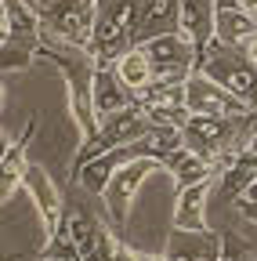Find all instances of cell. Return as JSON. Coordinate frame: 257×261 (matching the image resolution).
<instances>
[{
	"label": "cell",
	"mask_w": 257,
	"mask_h": 261,
	"mask_svg": "<svg viewBox=\"0 0 257 261\" xmlns=\"http://www.w3.org/2000/svg\"><path fill=\"white\" fill-rule=\"evenodd\" d=\"M239 200H257V167H253V178H250V185L243 189V196Z\"/></svg>",
	"instance_id": "cell-27"
},
{
	"label": "cell",
	"mask_w": 257,
	"mask_h": 261,
	"mask_svg": "<svg viewBox=\"0 0 257 261\" xmlns=\"http://www.w3.org/2000/svg\"><path fill=\"white\" fill-rule=\"evenodd\" d=\"M22 189H25L29 200H33V207H37V214H40V221H44V232H47V236L62 232V221H66V211H62V192H58L54 178L40 167V163L25 160Z\"/></svg>",
	"instance_id": "cell-8"
},
{
	"label": "cell",
	"mask_w": 257,
	"mask_h": 261,
	"mask_svg": "<svg viewBox=\"0 0 257 261\" xmlns=\"http://www.w3.org/2000/svg\"><path fill=\"white\" fill-rule=\"evenodd\" d=\"M217 8H236V0H214Z\"/></svg>",
	"instance_id": "cell-31"
},
{
	"label": "cell",
	"mask_w": 257,
	"mask_h": 261,
	"mask_svg": "<svg viewBox=\"0 0 257 261\" xmlns=\"http://www.w3.org/2000/svg\"><path fill=\"white\" fill-rule=\"evenodd\" d=\"M138 47L149 55L156 80L185 84V76L196 69V47L185 40V33H163V37L145 40V44H138Z\"/></svg>",
	"instance_id": "cell-7"
},
{
	"label": "cell",
	"mask_w": 257,
	"mask_h": 261,
	"mask_svg": "<svg viewBox=\"0 0 257 261\" xmlns=\"http://www.w3.org/2000/svg\"><path fill=\"white\" fill-rule=\"evenodd\" d=\"M22 138L15 142V149L8 152V160L0 163V203H8L15 189H22V174H25V156H22Z\"/></svg>",
	"instance_id": "cell-22"
},
{
	"label": "cell",
	"mask_w": 257,
	"mask_h": 261,
	"mask_svg": "<svg viewBox=\"0 0 257 261\" xmlns=\"http://www.w3.org/2000/svg\"><path fill=\"white\" fill-rule=\"evenodd\" d=\"M134 102L149 113L152 123H170V127H181L188 109H185V84H174V80H152L149 87H141L134 94Z\"/></svg>",
	"instance_id": "cell-9"
},
{
	"label": "cell",
	"mask_w": 257,
	"mask_h": 261,
	"mask_svg": "<svg viewBox=\"0 0 257 261\" xmlns=\"http://www.w3.org/2000/svg\"><path fill=\"white\" fill-rule=\"evenodd\" d=\"M196 69L221 84L229 94H236L250 113H257V62L250 58V51L210 40L196 58Z\"/></svg>",
	"instance_id": "cell-1"
},
{
	"label": "cell",
	"mask_w": 257,
	"mask_h": 261,
	"mask_svg": "<svg viewBox=\"0 0 257 261\" xmlns=\"http://www.w3.org/2000/svg\"><path fill=\"white\" fill-rule=\"evenodd\" d=\"M163 171V163L159 160H149V156H134V160H127L123 167L109 178L105 192H102V200H105V211H109V221L116 228L127 225V218H131V207H134V196L141 192V185Z\"/></svg>",
	"instance_id": "cell-4"
},
{
	"label": "cell",
	"mask_w": 257,
	"mask_h": 261,
	"mask_svg": "<svg viewBox=\"0 0 257 261\" xmlns=\"http://www.w3.org/2000/svg\"><path fill=\"white\" fill-rule=\"evenodd\" d=\"M236 8H239V11H243V15L257 25V0H236Z\"/></svg>",
	"instance_id": "cell-25"
},
{
	"label": "cell",
	"mask_w": 257,
	"mask_h": 261,
	"mask_svg": "<svg viewBox=\"0 0 257 261\" xmlns=\"http://www.w3.org/2000/svg\"><path fill=\"white\" fill-rule=\"evenodd\" d=\"M246 51H250V58H253V62H257V37H253V44H250V47H246Z\"/></svg>",
	"instance_id": "cell-32"
},
{
	"label": "cell",
	"mask_w": 257,
	"mask_h": 261,
	"mask_svg": "<svg viewBox=\"0 0 257 261\" xmlns=\"http://www.w3.org/2000/svg\"><path fill=\"white\" fill-rule=\"evenodd\" d=\"M62 232L73 240V247L80 250V261H83V254L94 247V240L102 232V221H94L87 211H73V214H66V221H62Z\"/></svg>",
	"instance_id": "cell-21"
},
{
	"label": "cell",
	"mask_w": 257,
	"mask_h": 261,
	"mask_svg": "<svg viewBox=\"0 0 257 261\" xmlns=\"http://www.w3.org/2000/svg\"><path fill=\"white\" fill-rule=\"evenodd\" d=\"M257 37V25L239 11V8H217V18H214V40L229 44V47H250Z\"/></svg>",
	"instance_id": "cell-17"
},
{
	"label": "cell",
	"mask_w": 257,
	"mask_h": 261,
	"mask_svg": "<svg viewBox=\"0 0 257 261\" xmlns=\"http://www.w3.org/2000/svg\"><path fill=\"white\" fill-rule=\"evenodd\" d=\"M91 102H94V116L105 120L127 106H134V91L127 87L116 73V65H102L94 62V84H91Z\"/></svg>",
	"instance_id": "cell-10"
},
{
	"label": "cell",
	"mask_w": 257,
	"mask_h": 261,
	"mask_svg": "<svg viewBox=\"0 0 257 261\" xmlns=\"http://www.w3.org/2000/svg\"><path fill=\"white\" fill-rule=\"evenodd\" d=\"M239 214L257 225V200H239Z\"/></svg>",
	"instance_id": "cell-24"
},
{
	"label": "cell",
	"mask_w": 257,
	"mask_h": 261,
	"mask_svg": "<svg viewBox=\"0 0 257 261\" xmlns=\"http://www.w3.org/2000/svg\"><path fill=\"white\" fill-rule=\"evenodd\" d=\"M185 109L192 116H224V120H243L250 116V109L239 102L236 94H229L221 84H214L210 76H203L199 69H192L185 76Z\"/></svg>",
	"instance_id": "cell-6"
},
{
	"label": "cell",
	"mask_w": 257,
	"mask_h": 261,
	"mask_svg": "<svg viewBox=\"0 0 257 261\" xmlns=\"http://www.w3.org/2000/svg\"><path fill=\"white\" fill-rule=\"evenodd\" d=\"M29 8L40 15L44 33L87 47L94 33V0H29Z\"/></svg>",
	"instance_id": "cell-3"
},
{
	"label": "cell",
	"mask_w": 257,
	"mask_h": 261,
	"mask_svg": "<svg viewBox=\"0 0 257 261\" xmlns=\"http://www.w3.org/2000/svg\"><path fill=\"white\" fill-rule=\"evenodd\" d=\"M0 106H4V84H0Z\"/></svg>",
	"instance_id": "cell-33"
},
{
	"label": "cell",
	"mask_w": 257,
	"mask_h": 261,
	"mask_svg": "<svg viewBox=\"0 0 257 261\" xmlns=\"http://www.w3.org/2000/svg\"><path fill=\"white\" fill-rule=\"evenodd\" d=\"M116 73H120V80H123L127 87H131L134 94L156 80V73H152V62H149V55H145L141 47H131L127 55H120V58H116Z\"/></svg>",
	"instance_id": "cell-20"
},
{
	"label": "cell",
	"mask_w": 257,
	"mask_h": 261,
	"mask_svg": "<svg viewBox=\"0 0 257 261\" xmlns=\"http://www.w3.org/2000/svg\"><path fill=\"white\" fill-rule=\"evenodd\" d=\"M11 149H15V142H11V138L4 135V130H0V163L8 160V152H11Z\"/></svg>",
	"instance_id": "cell-28"
},
{
	"label": "cell",
	"mask_w": 257,
	"mask_h": 261,
	"mask_svg": "<svg viewBox=\"0 0 257 261\" xmlns=\"http://www.w3.org/2000/svg\"><path fill=\"white\" fill-rule=\"evenodd\" d=\"M112 261H138V254L127 247V243H116V250H112Z\"/></svg>",
	"instance_id": "cell-26"
},
{
	"label": "cell",
	"mask_w": 257,
	"mask_h": 261,
	"mask_svg": "<svg viewBox=\"0 0 257 261\" xmlns=\"http://www.w3.org/2000/svg\"><path fill=\"white\" fill-rule=\"evenodd\" d=\"M163 167L170 171V178H174L178 189L210 181V178L217 174V163H214V160H207V156H199V152H192V149H185V145H178V149L163 160Z\"/></svg>",
	"instance_id": "cell-16"
},
{
	"label": "cell",
	"mask_w": 257,
	"mask_h": 261,
	"mask_svg": "<svg viewBox=\"0 0 257 261\" xmlns=\"http://www.w3.org/2000/svg\"><path fill=\"white\" fill-rule=\"evenodd\" d=\"M4 22H8V37L40 44V15L29 8V0H4Z\"/></svg>",
	"instance_id": "cell-18"
},
{
	"label": "cell",
	"mask_w": 257,
	"mask_h": 261,
	"mask_svg": "<svg viewBox=\"0 0 257 261\" xmlns=\"http://www.w3.org/2000/svg\"><path fill=\"white\" fill-rule=\"evenodd\" d=\"M210 192L214 178L199 185H185L174 196V211H170V228H185V232H203L207 228V207H210Z\"/></svg>",
	"instance_id": "cell-12"
},
{
	"label": "cell",
	"mask_w": 257,
	"mask_h": 261,
	"mask_svg": "<svg viewBox=\"0 0 257 261\" xmlns=\"http://www.w3.org/2000/svg\"><path fill=\"white\" fill-rule=\"evenodd\" d=\"M134 156H138V145H120V149L98 152V156L83 160L80 167H73V181H76V185H83V189H87V192H94V196H102V192H105V185H109V178L123 167L127 160H134Z\"/></svg>",
	"instance_id": "cell-11"
},
{
	"label": "cell",
	"mask_w": 257,
	"mask_h": 261,
	"mask_svg": "<svg viewBox=\"0 0 257 261\" xmlns=\"http://www.w3.org/2000/svg\"><path fill=\"white\" fill-rule=\"evenodd\" d=\"M178 22H181V0H141L134 22V47L163 37V33H178Z\"/></svg>",
	"instance_id": "cell-13"
},
{
	"label": "cell",
	"mask_w": 257,
	"mask_h": 261,
	"mask_svg": "<svg viewBox=\"0 0 257 261\" xmlns=\"http://www.w3.org/2000/svg\"><path fill=\"white\" fill-rule=\"evenodd\" d=\"M167 261H221V236L203 228V232H185L174 228L167 236Z\"/></svg>",
	"instance_id": "cell-14"
},
{
	"label": "cell",
	"mask_w": 257,
	"mask_h": 261,
	"mask_svg": "<svg viewBox=\"0 0 257 261\" xmlns=\"http://www.w3.org/2000/svg\"><path fill=\"white\" fill-rule=\"evenodd\" d=\"M44 261H66V257H44Z\"/></svg>",
	"instance_id": "cell-34"
},
{
	"label": "cell",
	"mask_w": 257,
	"mask_h": 261,
	"mask_svg": "<svg viewBox=\"0 0 257 261\" xmlns=\"http://www.w3.org/2000/svg\"><path fill=\"white\" fill-rule=\"evenodd\" d=\"M149 123L152 120H149V113L138 102L127 106V109H120V113H112V116H105V120H98V135L80 145L73 167H80L83 160L98 156V152H109V149H120V145H134L145 130H149Z\"/></svg>",
	"instance_id": "cell-5"
},
{
	"label": "cell",
	"mask_w": 257,
	"mask_h": 261,
	"mask_svg": "<svg viewBox=\"0 0 257 261\" xmlns=\"http://www.w3.org/2000/svg\"><path fill=\"white\" fill-rule=\"evenodd\" d=\"M214 18H217V4H214V0H181L178 33H185V40L196 47V58L214 40Z\"/></svg>",
	"instance_id": "cell-15"
},
{
	"label": "cell",
	"mask_w": 257,
	"mask_h": 261,
	"mask_svg": "<svg viewBox=\"0 0 257 261\" xmlns=\"http://www.w3.org/2000/svg\"><path fill=\"white\" fill-rule=\"evenodd\" d=\"M138 8H141V0H94V33L87 44L94 62L116 65L120 55L134 47Z\"/></svg>",
	"instance_id": "cell-2"
},
{
	"label": "cell",
	"mask_w": 257,
	"mask_h": 261,
	"mask_svg": "<svg viewBox=\"0 0 257 261\" xmlns=\"http://www.w3.org/2000/svg\"><path fill=\"white\" fill-rule=\"evenodd\" d=\"M138 261H167V257H159V254H138Z\"/></svg>",
	"instance_id": "cell-29"
},
{
	"label": "cell",
	"mask_w": 257,
	"mask_h": 261,
	"mask_svg": "<svg viewBox=\"0 0 257 261\" xmlns=\"http://www.w3.org/2000/svg\"><path fill=\"white\" fill-rule=\"evenodd\" d=\"M33 47H37V44L8 37L4 44H0V69H25L29 58H33Z\"/></svg>",
	"instance_id": "cell-23"
},
{
	"label": "cell",
	"mask_w": 257,
	"mask_h": 261,
	"mask_svg": "<svg viewBox=\"0 0 257 261\" xmlns=\"http://www.w3.org/2000/svg\"><path fill=\"white\" fill-rule=\"evenodd\" d=\"M4 40H8V22L0 18V44H4Z\"/></svg>",
	"instance_id": "cell-30"
},
{
	"label": "cell",
	"mask_w": 257,
	"mask_h": 261,
	"mask_svg": "<svg viewBox=\"0 0 257 261\" xmlns=\"http://www.w3.org/2000/svg\"><path fill=\"white\" fill-rule=\"evenodd\" d=\"M134 145H138V156H149V160H159V163H163V160L181 145V130L170 127V123H149V130H145Z\"/></svg>",
	"instance_id": "cell-19"
}]
</instances>
